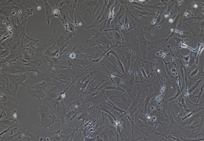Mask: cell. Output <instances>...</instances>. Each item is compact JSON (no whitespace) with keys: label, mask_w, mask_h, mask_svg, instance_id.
I'll list each match as a JSON object with an SVG mask.
<instances>
[{"label":"cell","mask_w":204,"mask_h":141,"mask_svg":"<svg viewBox=\"0 0 204 141\" xmlns=\"http://www.w3.org/2000/svg\"><path fill=\"white\" fill-rule=\"evenodd\" d=\"M94 49L89 48L85 49L80 44H75L64 57L75 66L81 69H87L93 68Z\"/></svg>","instance_id":"cell-1"},{"label":"cell","mask_w":204,"mask_h":141,"mask_svg":"<svg viewBox=\"0 0 204 141\" xmlns=\"http://www.w3.org/2000/svg\"><path fill=\"white\" fill-rule=\"evenodd\" d=\"M103 2V0H87L82 4H79V1L78 2L74 13L75 17L74 25L76 30L79 28H83L89 30L81 18V15L86 11L88 12L90 16H92V21H93L96 11Z\"/></svg>","instance_id":"cell-2"},{"label":"cell","mask_w":204,"mask_h":141,"mask_svg":"<svg viewBox=\"0 0 204 141\" xmlns=\"http://www.w3.org/2000/svg\"><path fill=\"white\" fill-rule=\"evenodd\" d=\"M29 72L19 75H12L0 72L5 79L7 84L6 91L10 94L16 97L17 91L19 87L23 85L26 87L28 86L24 82L29 77L30 79L35 80L37 76L35 75H27Z\"/></svg>","instance_id":"cell-3"},{"label":"cell","mask_w":204,"mask_h":141,"mask_svg":"<svg viewBox=\"0 0 204 141\" xmlns=\"http://www.w3.org/2000/svg\"><path fill=\"white\" fill-rule=\"evenodd\" d=\"M114 1L105 0L101 12L95 22L88 27L89 28L97 27L100 28V31L110 28V22L113 17Z\"/></svg>","instance_id":"cell-4"},{"label":"cell","mask_w":204,"mask_h":141,"mask_svg":"<svg viewBox=\"0 0 204 141\" xmlns=\"http://www.w3.org/2000/svg\"><path fill=\"white\" fill-rule=\"evenodd\" d=\"M41 78L43 81L42 82L33 86H28L26 91L27 92L26 94L31 97L42 101L55 84L49 77Z\"/></svg>","instance_id":"cell-5"},{"label":"cell","mask_w":204,"mask_h":141,"mask_svg":"<svg viewBox=\"0 0 204 141\" xmlns=\"http://www.w3.org/2000/svg\"><path fill=\"white\" fill-rule=\"evenodd\" d=\"M31 72L38 74L40 73L38 68L30 63L15 61L0 66V72L12 75H19Z\"/></svg>","instance_id":"cell-6"},{"label":"cell","mask_w":204,"mask_h":141,"mask_svg":"<svg viewBox=\"0 0 204 141\" xmlns=\"http://www.w3.org/2000/svg\"><path fill=\"white\" fill-rule=\"evenodd\" d=\"M56 31L53 30L54 35L51 39H43L38 41L34 45L32 53V63L39 68L43 63L46 62L44 58V53L46 50L50 47V46L53 44H56L54 40Z\"/></svg>","instance_id":"cell-7"},{"label":"cell","mask_w":204,"mask_h":141,"mask_svg":"<svg viewBox=\"0 0 204 141\" xmlns=\"http://www.w3.org/2000/svg\"><path fill=\"white\" fill-rule=\"evenodd\" d=\"M38 111L41 116V122L32 129L40 125V127H43L44 128L47 129L50 128L54 123L60 122L51 108L44 102H42V104L40 105V109Z\"/></svg>","instance_id":"cell-8"},{"label":"cell","mask_w":204,"mask_h":141,"mask_svg":"<svg viewBox=\"0 0 204 141\" xmlns=\"http://www.w3.org/2000/svg\"><path fill=\"white\" fill-rule=\"evenodd\" d=\"M0 93V109L6 113L16 110L18 107L16 97L10 94L6 90Z\"/></svg>","instance_id":"cell-9"},{"label":"cell","mask_w":204,"mask_h":141,"mask_svg":"<svg viewBox=\"0 0 204 141\" xmlns=\"http://www.w3.org/2000/svg\"><path fill=\"white\" fill-rule=\"evenodd\" d=\"M96 32V35L94 37H92L90 39H87L86 42L90 47H93L96 45H98L99 48L103 49L101 46L102 44L105 46L107 49L109 48V45H112L111 43V38L106 31L103 33H101L98 31L93 30Z\"/></svg>","instance_id":"cell-10"},{"label":"cell","mask_w":204,"mask_h":141,"mask_svg":"<svg viewBox=\"0 0 204 141\" xmlns=\"http://www.w3.org/2000/svg\"><path fill=\"white\" fill-rule=\"evenodd\" d=\"M10 132L5 133L0 136V141H38L40 135H34L27 131L26 132H19L16 134L10 136Z\"/></svg>","instance_id":"cell-11"},{"label":"cell","mask_w":204,"mask_h":141,"mask_svg":"<svg viewBox=\"0 0 204 141\" xmlns=\"http://www.w3.org/2000/svg\"><path fill=\"white\" fill-rule=\"evenodd\" d=\"M50 77L69 85L72 81V75L70 68L57 69L52 71Z\"/></svg>","instance_id":"cell-12"},{"label":"cell","mask_w":204,"mask_h":141,"mask_svg":"<svg viewBox=\"0 0 204 141\" xmlns=\"http://www.w3.org/2000/svg\"><path fill=\"white\" fill-rule=\"evenodd\" d=\"M62 54H59L57 57H50L44 56V58L48 63L47 68L49 70L51 71L57 69H67L69 67L68 61L62 60L61 56Z\"/></svg>","instance_id":"cell-13"},{"label":"cell","mask_w":204,"mask_h":141,"mask_svg":"<svg viewBox=\"0 0 204 141\" xmlns=\"http://www.w3.org/2000/svg\"><path fill=\"white\" fill-rule=\"evenodd\" d=\"M77 0H65L60 3L59 8L63 10H67L70 14V17L73 21V14L74 13L75 9L77 6Z\"/></svg>","instance_id":"cell-14"},{"label":"cell","mask_w":204,"mask_h":141,"mask_svg":"<svg viewBox=\"0 0 204 141\" xmlns=\"http://www.w3.org/2000/svg\"><path fill=\"white\" fill-rule=\"evenodd\" d=\"M73 34L71 33L66 37H64V34L60 36L57 39L56 46L59 48L60 53H64L67 51L65 48L69 44L70 39Z\"/></svg>","instance_id":"cell-15"},{"label":"cell","mask_w":204,"mask_h":141,"mask_svg":"<svg viewBox=\"0 0 204 141\" xmlns=\"http://www.w3.org/2000/svg\"><path fill=\"white\" fill-rule=\"evenodd\" d=\"M0 127L2 128L4 130L11 127H14L18 128H20L21 124L17 123L14 121L3 119L0 120Z\"/></svg>","instance_id":"cell-16"},{"label":"cell","mask_w":204,"mask_h":141,"mask_svg":"<svg viewBox=\"0 0 204 141\" xmlns=\"http://www.w3.org/2000/svg\"><path fill=\"white\" fill-rule=\"evenodd\" d=\"M56 45L53 44L52 46L47 48L44 52V56L50 57H58L60 54V51L59 48L56 46Z\"/></svg>","instance_id":"cell-17"},{"label":"cell","mask_w":204,"mask_h":141,"mask_svg":"<svg viewBox=\"0 0 204 141\" xmlns=\"http://www.w3.org/2000/svg\"><path fill=\"white\" fill-rule=\"evenodd\" d=\"M44 4L46 7L47 16L46 21L47 22V26H48L51 19L53 16L56 17V16L54 13V9H53L51 8L46 1H44Z\"/></svg>","instance_id":"cell-18"},{"label":"cell","mask_w":204,"mask_h":141,"mask_svg":"<svg viewBox=\"0 0 204 141\" xmlns=\"http://www.w3.org/2000/svg\"><path fill=\"white\" fill-rule=\"evenodd\" d=\"M6 113V115L4 119L13 120L17 123H20L18 120L17 111L16 110Z\"/></svg>","instance_id":"cell-19"},{"label":"cell","mask_w":204,"mask_h":141,"mask_svg":"<svg viewBox=\"0 0 204 141\" xmlns=\"http://www.w3.org/2000/svg\"><path fill=\"white\" fill-rule=\"evenodd\" d=\"M0 91L2 92L6 90L7 84L6 81L2 74L0 73Z\"/></svg>","instance_id":"cell-20"},{"label":"cell","mask_w":204,"mask_h":141,"mask_svg":"<svg viewBox=\"0 0 204 141\" xmlns=\"http://www.w3.org/2000/svg\"><path fill=\"white\" fill-rule=\"evenodd\" d=\"M7 114V113L6 112L2 110L0 114V119H2L4 117H5Z\"/></svg>","instance_id":"cell-21"},{"label":"cell","mask_w":204,"mask_h":141,"mask_svg":"<svg viewBox=\"0 0 204 141\" xmlns=\"http://www.w3.org/2000/svg\"><path fill=\"white\" fill-rule=\"evenodd\" d=\"M169 22H173V20H172V19H170L169 20Z\"/></svg>","instance_id":"cell-22"},{"label":"cell","mask_w":204,"mask_h":141,"mask_svg":"<svg viewBox=\"0 0 204 141\" xmlns=\"http://www.w3.org/2000/svg\"><path fill=\"white\" fill-rule=\"evenodd\" d=\"M194 7L195 8H196L197 7V5L196 4H195L194 6Z\"/></svg>","instance_id":"cell-23"},{"label":"cell","mask_w":204,"mask_h":141,"mask_svg":"<svg viewBox=\"0 0 204 141\" xmlns=\"http://www.w3.org/2000/svg\"><path fill=\"white\" fill-rule=\"evenodd\" d=\"M169 14H166V15L165 16V17H167L168 16H169Z\"/></svg>","instance_id":"cell-24"},{"label":"cell","mask_w":204,"mask_h":141,"mask_svg":"<svg viewBox=\"0 0 204 141\" xmlns=\"http://www.w3.org/2000/svg\"><path fill=\"white\" fill-rule=\"evenodd\" d=\"M171 31H173L174 30V29H171Z\"/></svg>","instance_id":"cell-25"}]
</instances>
